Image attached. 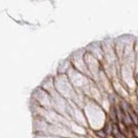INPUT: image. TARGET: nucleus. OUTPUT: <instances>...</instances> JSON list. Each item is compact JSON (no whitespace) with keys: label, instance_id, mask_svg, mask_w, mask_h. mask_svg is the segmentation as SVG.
<instances>
[{"label":"nucleus","instance_id":"f257e3e1","mask_svg":"<svg viewBox=\"0 0 138 138\" xmlns=\"http://www.w3.org/2000/svg\"><path fill=\"white\" fill-rule=\"evenodd\" d=\"M97 135L99 137H100L101 138H105V137H106V132L104 130H100V131L97 132Z\"/></svg>","mask_w":138,"mask_h":138}]
</instances>
